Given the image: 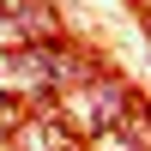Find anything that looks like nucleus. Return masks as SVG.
<instances>
[{"label":"nucleus","mask_w":151,"mask_h":151,"mask_svg":"<svg viewBox=\"0 0 151 151\" xmlns=\"http://www.w3.org/2000/svg\"><path fill=\"white\" fill-rule=\"evenodd\" d=\"M60 121H79L85 133H103L115 127V121H127V91L121 85H73L67 97H60Z\"/></svg>","instance_id":"1"},{"label":"nucleus","mask_w":151,"mask_h":151,"mask_svg":"<svg viewBox=\"0 0 151 151\" xmlns=\"http://www.w3.org/2000/svg\"><path fill=\"white\" fill-rule=\"evenodd\" d=\"M60 73H73V67L55 60V55H12V60L0 55V91H36V97H42Z\"/></svg>","instance_id":"2"},{"label":"nucleus","mask_w":151,"mask_h":151,"mask_svg":"<svg viewBox=\"0 0 151 151\" xmlns=\"http://www.w3.org/2000/svg\"><path fill=\"white\" fill-rule=\"evenodd\" d=\"M36 36H48L42 0H18L12 12H0V48H24V42H36Z\"/></svg>","instance_id":"3"},{"label":"nucleus","mask_w":151,"mask_h":151,"mask_svg":"<svg viewBox=\"0 0 151 151\" xmlns=\"http://www.w3.org/2000/svg\"><path fill=\"white\" fill-rule=\"evenodd\" d=\"M18 145H24V151H73V127H67L60 115L24 121V127H18Z\"/></svg>","instance_id":"4"},{"label":"nucleus","mask_w":151,"mask_h":151,"mask_svg":"<svg viewBox=\"0 0 151 151\" xmlns=\"http://www.w3.org/2000/svg\"><path fill=\"white\" fill-rule=\"evenodd\" d=\"M18 127H24L18 103H12V97H0V133H18Z\"/></svg>","instance_id":"5"}]
</instances>
